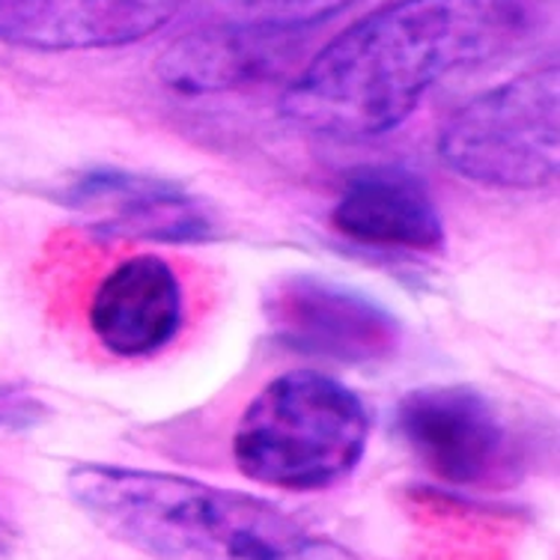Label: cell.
<instances>
[{
    "mask_svg": "<svg viewBox=\"0 0 560 560\" xmlns=\"http://www.w3.org/2000/svg\"><path fill=\"white\" fill-rule=\"evenodd\" d=\"M518 31L516 0H390L337 33L287 86L280 110L319 138H378L439 81L504 51Z\"/></svg>",
    "mask_w": 560,
    "mask_h": 560,
    "instance_id": "1",
    "label": "cell"
},
{
    "mask_svg": "<svg viewBox=\"0 0 560 560\" xmlns=\"http://www.w3.org/2000/svg\"><path fill=\"white\" fill-rule=\"evenodd\" d=\"M185 316L183 287L167 259L138 254L119 262L98 283L90 302V328L110 355L150 358L179 335Z\"/></svg>",
    "mask_w": 560,
    "mask_h": 560,
    "instance_id": "9",
    "label": "cell"
},
{
    "mask_svg": "<svg viewBox=\"0 0 560 560\" xmlns=\"http://www.w3.org/2000/svg\"><path fill=\"white\" fill-rule=\"evenodd\" d=\"M66 206L84 218L86 230L117 242L195 245L218 233L212 206L183 185L126 171H93L69 185Z\"/></svg>",
    "mask_w": 560,
    "mask_h": 560,
    "instance_id": "7",
    "label": "cell"
},
{
    "mask_svg": "<svg viewBox=\"0 0 560 560\" xmlns=\"http://www.w3.org/2000/svg\"><path fill=\"white\" fill-rule=\"evenodd\" d=\"M226 22L262 33H290L331 19L355 0H209Z\"/></svg>",
    "mask_w": 560,
    "mask_h": 560,
    "instance_id": "12",
    "label": "cell"
},
{
    "mask_svg": "<svg viewBox=\"0 0 560 560\" xmlns=\"http://www.w3.org/2000/svg\"><path fill=\"white\" fill-rule=\"evenodd\" d=\"M278 36L236 24L188 33L159 57V78L185 96L236 90L266 78L278 66L283 57Z\"/></svg>",
    "mask_w": 560,
    "mask_h": 560,
    "instance_id": "11",
    "label": "cell"
},
{
    "mask_svg": "<svg viewBox=\"0 0 560 560\" xmlns=\"http://www.w3.org/2000/svg\"><path fill=\"white\" fill-rule=\"evenodd\" d=\"M15 539H19V530L12 525L10 513H7V506L0 504V558H7L15 546Z\"/></svg>",
    "mask_w": 560,
    "mask_h": 560,
    "instance_id": "14",
    "label": "cell"
},
{
    "mask_svg": "<svg viewBox=\"0 0 560 560\" xmlns=\"http://www.w3.org/2000/svg\"><path fill=\"white\" fill-rule=\"evenodd\" d=\"M45 402L24 385H0V430H33L45 420Z\"/></svg>",
    "mask_w": 560,
    "mask_h": 560,
    "instance_id": "13",
    "label": "cell"
},
{
    "mask_svg": "<svg viewBox=\"0 0 560 560\" xmlns=\"http://www.w3.org/2000/svg\"><path fill=\"white\" fill-rule=\"evenodd\" d=\"M331 224L340 236L382 250L435 254L444 224L427 185L399 167H364L346 179Z\"/></svg>",
    "mask_w": 560,
    "mask_h": 560,
    "instance_id": "10",
    "label": "cell"
},
{
    "mask_svg": "<svg viewBox=\"0 0 560 560\" xmlns=\"http://www.w3.org/2000/svg\"><path fill=\"white\" fill-rule=\"evenodd\" d=\"M370 415L355 390L316 370L283 373L238 418L233 459L259 486L319 492L361 463Z\"/></svg>",
    "mask_w": 560,
    "mask_h": 560,
    "instance_id": "3",
    "label": "cell"
},
{
    "mask_svg": "<svg viewBox=\"0 0 560 560\" xmlns=\"http://www.w3.org/2000/svg\"><path fill=\"white\" fill-rule=\"evenodd\" d=\"M439 159L465 183L537 191L560 171V72L534 69L486 90L444 122Z\"/></svg>",
    "mask_w": 560,
    "mask_h": 560,
    "instance_id": "4",
    "label": "cell"
},
{
    "mask_svg": "<svg viewBox=\"0 0 560 560\" xmlns=\"http://www.w3.org/2000/svg\"><path fill=\"white\" fill-rule=\"evenodd\" d=\"M262 316L280 346L337 364L388 361L402 340V325L385 304L311 275L275 280L262 299Z\"/></svg>",
    "mask_w": 560,
    "mask_h": 560,
    "instance_id": "5",
    "label": "cell"
},
{
    "mask_svg": "<svg viewBox=\"0 0 560 560\" xmlns=\"http://www.w3.org/2000/svg\"><path fill=\"white\" fill-rule=\"evenodd\" d=\"M66 492L96 528L152 560H364L262 498L126 465H75Z\"/></svg>",
    "mask_w": 560,
    "mask_h": 560,
    "instance_id": "2",
    "label": "cell"
},
{
    "mask_svg": "<svg viewBox=\"0 0 560 560\" xmlns=\"http://www.w3.org/2000/svg\"><path fill=\"white\" fill-rule=\"evenodd\" d=\"M179 0H0V43L36 51L119 48L162 31Z\"/></svg>",
    "mask_w": 560,
    "mask_h": 560,
    "instance_id": "8",
    "label": "cell"
},
{
    "mask_svg": "<svg viewBox=\"0 0 560 560\" xmlns=\"http://www.w3.org/2000/svg\"><path fill=\"white\" fill-rule=\"evenodd\" d=\"M397 432L435 480L492 483L506 471L513 435L492 399L468 385H427L397 406Z\"/></svg>",
    "mask_w": 560,
    "mask_h": 560,
    "instance_id": "6",
    "label": "cell"
}]
</instances>
